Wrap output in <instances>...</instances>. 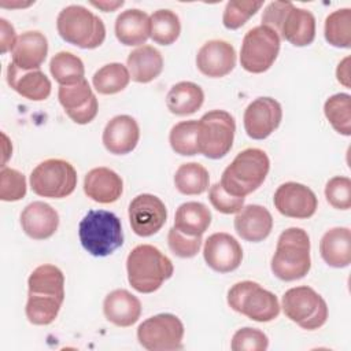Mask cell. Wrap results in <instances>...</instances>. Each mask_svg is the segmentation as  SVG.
I'll return each instance as SVG.
<instances>
[{"label": "cell", "instance_id": "6da1fadb", "mask_svg": "<svg viewBox=\"0 0 351 351\" xmlns=\"http://www.w3.org/2000/svg\"><path fill=\"white\" fill-rule=\"evenodd\" d=\"M26 317L33 325H49L55 321L64 300V276L55 265L36 267L27 278Z\"/></svg>", "mask_w": 351, "mask_h": 351}, {"label": "cell", "instance_id": "7a4b0ae2", "mask_svg": "<svg viewBox=\"0 0 351 351\" xmlns=\"http://www.w3.org/2000/svg\"><path fill=\"white\" fill-rule=\"evenodd\" d=\"M262 25L295 47L310 45L315 38V18L311 11L291 1H271L262 14Z\"/></svg>", "mask_w": 351, "mask_h": 351}, {"label": "cell", "instance_id": "3957f363", "mask_svg": "<svg viewBox=\"0 0 351 351\" xmlns=\"http://www.w3.org/2000/svg\"><path fill=\"white\" fill-rule=\"evenodd\" d=\"M128 281L140 293H152L173 276L171 261L151 244L134 247L126 259Z\"/></svg>", "mask_w": 351, "mask_h": 351}, {"label": "cell", "instance_id": "277c9868", "mask_svg": "<svg viewBox=\"0 0 351 351\" xmlns=\"http://www.w3.org/2000/svg\"><path fill=\"white\" fill-rule=\"evenodd\" d=\"M273 274L282 281L303 278L311 267L310 237L302 228L285 229L278 240L270 263Z\"/></svg>", "mask_w": 351, "mask_h": 351}, {"label": "cell", "instance_id": "5b68a950", "mask_svg": "<svg viewBox=\"0 0 351 351\" xmlns=\"http://www.w3.org/2000/svg\"><path fill=\"white\" fill-rule=\"evenodd\" d=\"M269 170L270 160L263 149L245 148L223 170L219 182L232 196L245 197L263 184Z\"/></svg>", "mask_w": 351, "mask_h": 351}, {"label": "cell", "instance_id": "8992f818", "mask_svg": "<svg viewBox=\"0 0 351 351\" xmlns=\"http://www.w3.org/2000/svg\"><path fill=\"white\" fill-rule=\"evenodd\" d=\"M81 245L93 256H108L123 244L121 219L107 210H90L78 225Z\"/></svg>", "mask_w": 351, "mask_h": 351}, {"label": "cell", "instance_id": "52a82bcc", "mask_svg": "<svg viewBox=\"0 0 351 351\" xmlns=\"http://www.w3.org/2000/svg\"><path fill=\"white\" fill-rule=\"evenodd\" d=\"M59 36L69 44L82 49H93L103 44L106 26L103 21L84 5L64 7L56 18Z\"/></svg>", "mask_w": 351, "mask_h": 351}, {"label": "cell", "instance_id": "ba28073f", "mask_svg": "<svg viewBox=\"0 0 351 351\" xmlns=\"http://www.w3.org/2000/svg\"><path fill=\"white\" fill-rule=\"evenodd\" d=\"M228 304L232 310L256 322L273 321L278 317L281 307L273 292L250 280L236 282L228 291Z\"/></svg>", "mask_w": 351, "mask_h": 351}, {"label": "cell", "instance_id": "9c48e42d", "mask_svg": "<svg viewBox=\"0 0 351 351\" xmlns=\"http://www.w3.org/2000/svg\"><path fill=\"white\" fill-rule=\"evenodd\" d=\"M236 122L225 110L206 112L197 125V151L208 159L223 158L233 145Z\"/></svg>", "mask_w": 351, "mask_h": 351}, {"label": "cell", "instance_id": "30bf717a", "mask_svg": "<svg viewBox=\"0 0 351 351\" xmlns=\"http://www.w3.org/2000/svg\"><path fill=\"white\" fill-rule=\"evenodd\" d=\"M281 307L292 322L307 330L321 328L328 319V304L325 299L307 285L285 291Z\"/></svg>", "mask_w": 351, "mask_h": 351}, {"label": "cell", "instance_id": "8fae6325", "mask_svg": "<svg viewBox=\"0 0 351 351\" xmlns=\"http://www.w3.org/2000/svg\"><path fill=\"white\" fill-rule=\"evenodd\" d=\"M77 171L63 159H47L37 165L30 174L32 191L43 197L62 199L74 192Z\"/></svg>", "mask_w": 351, "mask_h": 351}, {"label": "cell", "instance_id": "7c38bea8", "mask_svg": "<svg viewBox=\"0 0 351 351\" xmlns=\"http://www.w3.org/2000/svg\"><path fill=\"white\" fill-rule=\"evenodd\" d=\"M278 52V34L273 29L265 25H259L250 29L243 38L240 49V64L248 73L261 74L273 66Z\"/></svg>", "mask_w": 351, "mask_h": 351}, {"label": "cell", "instance_id": "4fadbf2b", "mask_svg": "<svg viewBox=\"0 0 351 351\" xmlns=\"http://www.w3.org/2000/svg\"><path fill=\"white\" fill-rule=\"evenodd\" d=\"M184 325L181 319L170 313L152 315L137 328V340L149 351H173L184 348Z\"/></svg>", "mask_w": 351, "mask_h": 351}, {"label": "cell", "instance_id": "5bb4252c", "mask_svg": "<svg viewBox=\"0 0 351 351\" xmlns=\"http://www.w3.org/2000/svg\"><path fill=\"white\" fill-rule=\"evenodd\" d=\"M167 219L165 203L155 195H137L129 204V222L132 230L140 237L158 233Z\"/></svg>", "mask_w": 351, "mask_h": 351}, {"label": "cell", "instance_id": "9a60e30c", "mask_svg": "<svg viewBox=\"0 0 351 351\" xmlns=\"http://www.w3.org/2000/svg\"><path fill=\"white\" fill-rule=\"evenodd\" d=\"M273 203L280 214L296 219L313 217L318 207L315 193L308 186L293 181L284 182L276 189Z\"/></svg>", "mask_w": 351, "mask_h": 351}, {"label": "cell", "instance_id": "2e32d148", "mask_svg": "<svg viewBox=\"0 0 351 351\" xmlns=\"http://www.w3.org/2000/svg\"><path fill=\"white\" fill-rule=\"evenodd\" d=\"M282 108L273 97H256L244 111V129L248 137L263 140L269 137L281 123Z\"/></svg>", "mask_w": 351, "mask_h": 351}, {"label": "cell", "instance_id": "e0dca14e", "mask_svg": "<svg viewBox=\"0 0 351 351\" xmlns=\"http://www.w3.org/2000/svg\"><path fill=\"white\" fill-rule=\"evenodd\" d=\"M58 99L67 117L78 125L89 123L97 115L99 103L85 78L73 85H60Z\"/></svg>", "mask_w": 351, "mask_h": 351}, {"label": "cell", "instance_id": "ac0fdd59", "mask_svg": "<svg viewBox=\"0 0 351 351\" xmlns=\"http://www.w3.org/2000/svg\"><path fill=\"white\" fill-rule=\"evenodd\" d=\"M203 256L207 266L214 271L229 273L241 265L243 248L232 234L218 232L206 239Z\"/></svg>", "mask_w": 351, "mask_h": 351}, {"label": "cell", "instance_id": "d6986e66", "mask_svg": "<svg viewBox=\"0 0 351 351\" xmlns=\"http://www.w3.org/2000/svg\"><path fill=\"white\" fill-rule=\"evenodd\" d=\"M196 66L206 77H225L236 66V51L225 40H210L197 51Z\"/></svg>", "mask_w": 351, "mask_h": 351}, {"label": "cell", "instance_id": "ffe728a7", "mask_svg": "<svg viewBox=\"0 0 351 351\" xmlns=\"http://www.w3.org/2000/svg\"><path fill=\"white\" fill-rule=\"evenodd\" d=\"M140 138L137 121L130 115H117L111 118L103 130V144L110 154L126 155L132 152Z\"/></svg>", "mask_w": 351, "mask_h": 351}, {"label": "cell", "instance_id": "44dd1931", "mask_svg": "<svg viewBox=\"0 0 351 351\" xmlns=\"http://www.w3.org/2000/svg\"><path fill=\"white\" fill-rule=\"evenodd\" d=\"M23 232L34 240L49 239L59 226L58 211L44 202H33L21 213Z\"/></svg>", "mask_w": 351, "mask_h": 351}, {"label": "cell", "instance_id": "7402d4cb", "mask_svg": "<svg viewBox=\"0 0 351 351\" xmlns=\"http://www.w3.org/2000/svg\"><path fill=\"white\" fill-rule=\"evenodd\" d=\"M273 229V217L270 211L259 204L243 207L234 217V230L245 241H263Z\"/></svg>", "mask_w": 351, "mask_h": 351}, {"label": "cell", "instance_id": "603a6c76", "mask_svg": "<svg viewBox=\"0 0 351 351\" xmlns=\"http://www.w3.org/2000/svg\"><path fill=\"white\" fill-rule=\"evenodd\" d=\"M7 82L18 95L33 101L45 100L51 95V81L41 70H22L12 62L7 67Z\"/></svg>", "mask_w": 351, "mask_h": 351}, {"label": "cell", "instance_id": "cb8c5ba5", "mask_svg": "<svg viewBox=\"0 0 351 351\" xmlns=\"http://www.w3.org/2000/svg\"><path fill=\"white\" fill-rule=\"evenodd\" d=\"M123 191V181L108 167H95L89 170L84 180V192L92 200L108 204L117 202Z\"/></svg>", "mask_w": 351, "mask_h": 351}, {"label": "cell", "instance_id": "d4e9b609", "mask_svg": "<svg viewBox=\"0 0 351 351\" xmlns=\"http://www.w3.org/2000/svg\"><path fill=\"white\" fill-rule=\"evenodd\" d=\"M47 53V37L38 30H29L18 36L11 51L12 63L22 70H40Z\"/></svg>", "mask_w": 351, "mask_h": 351}, {"label": "cell", "instance_id": "484cf974", "mask_svg": "<svg viewBox=\"0 0 351 351\" xmlns=\"http://www.w3.org/2000/svg\"><path fill=\"white\" fill-rule=\"evenodd\" d=\"M103 313L111 324L128 328L138 321L141 315V302L126 289H114L104 298Z\"/></svg>", "mask_w": 351, "mask_h": 351}, {"label": "cell", "instance_id": "4316f807", "mask_svg": "<svg viewBox=\"0 0 351 351\" xmlns=\"http://www.w3.org/2000/svg\"><path fill=\"white\" fill-rule=\"evenodd\" d=\"M114 29L121 44L143 45L149 37V15L138 8H129L117 16Z\"/></svg>", "mask_w": 351, "mask_h": 351}, {"label": "cell", "instance_id": "83f0119b", "mask_svg": "<svg viewBox=\"0 0 351 351\" xmlns=\"http://www.w3.org/2000/svg\"><path fill=\"white\" fill-rule=\"evenodd\" d=\"M319 252L326 265L347 267L351 263V230L348 228H332L319 241Z\"/></svg>", "mask_w": 351, "mask_h": 351}, {"label": "cell", "instance_id": "f1b7e54d", "mask_svg": "<svg viewBox=\"0 0 351 351\" xmlns=\"http://www.w3.org/2000/svg\"><path fill=\"white\" fill-rule=\"evenodd\" d=\"M130 78L138 84L154 81L163 70L162 53L152 45H141L133 49L126 60Z\"/></svg>", "mask_w": 351, "mask_h": 351}, {"label": "cell", "instance_id": "f546056e", "mask_svg": "<svg viewBox=\"0 0 351 351\" xmlns=\"http://www.w3.org/2000/svg\"><path fill=\"white\" fill-rule=\"evenodd\" d=\"M204 101L203 89L191 81L174 84L166 95V106L169 111L178 117L195 114Z\"/></svg>", "mask_w": 351, "mask_h": 351}, {"label": "cell", "instance_id": "4dcf8cb0", "mask_svg": "<svg viewBox=\"0 0 351 351\" xmlns=\"http://www.w3.org/2000/svg\"><path fill=\"white\" fill-rule=\"evenodd\" d=\"M211 223V211L200 202L182 203L174 215V228L186 236H202Z\"/></svg>", "mask_w": 351, "mask_h": 351}, {"label": "cell", "instance_id": "1f68e13d", "mask_svg": "<svg viewBox=\"0 0 351 351\" xmlns=\"http://www.w3.org/2000/svg\"><path fill=\"white\" fill-rule=\"evenodd\" d=\"M208 184V171L197 162L181 165L174 174V185L182 195H202L207 191Z\"/></svg>", "mask_w": 351, "mask_h": 351}, {"label": "cell", "instance_id": "d6a6232c", "mask_svg": "<svg viewBox=\"0 0 351 351\" xmlns=\"http://www.w3.org/2000/svg\"><path fill=\"white\" fill-rule=\"evenodd\" d=\"M181 33L178 15L171 10H156L149 16V37L160 45L173 44Z\"/></svg>", "mask_w": 351, "mask_h": 351}, {"label": "cell", "instance_id": "836d02e7", "mask_svg": "<svg viewBox=\"0 0 351 351\" xmlns=\"http://www.w3.org/2000/svg\"><path fill=\"white\" fill-rule=\"evenodd\" d=\"M49 71L60 85H73L84 80L85 67L82 60L67 51H60L49 62Z\"/></svg>", "mask_w": 351, "mask_h": 351}, {"label": "cell", "instance_id": "e575fe53", "mask_svg": "<svg viewBox=\"0 0 351 351\" xmlns=\"http://www.w3.org/2000/svg\"><path fill=\"white\" fill-rule=\"evenodd\" d=\"M130 81V73L122 63H108L100 67L92 78L95 89L100 95H115L123 90Z\"/></svg>", "mask_w": 351, "mask_h": 351}, {"label": "cell", "instance_id": "d590c367", "mask_svg": "<svg viewBox=\"0 0 351 351\" xmlns=\"http://www.w3.org/2000/svg\"><path fill=\"white\" fill-rule=\"evenodd\" d=\"M325 40L337 48L351 47V10L340 8L330 12L324 26Z\"/></svg>", "mask_w": 351, "mask_h": 351}, {"label": "cell", "instance_id": "8d00e7d4", "mask_svg": "<svg viewBox=\"0 0 351 351\" xmlns=\"http://www.w3.org/2000/svg\"><path fill=\"white\" fill-rule=\"evenodd\" d=\"M324 114L337 133L351 134V96L348 93H336L326 99Z\"/></svg>", "mask_w": 351, "mask_h": 351}, {"label": "cell", "instance_id": "74e56055", "mask_svg": "<svg viewBox=\"0 0 351 351\" xmlns=\"http://www.w3.org/2000/svg\"><path fill=\"white\" fill-rule=\"evenodd\" d=\"M197 125L199 121H182L176 123L169 134L173 151L182 156H193L197 151Z\"/></svg>", "mask_w": 351, "mask_h": 351}, {"label": "cell", "instance_id": "f35d334b", "mask_svg": "<svg viewBox=\"0 0 351 351\" xmlns=\"http://www.w3.org/2000/svg\"><path fill=\"white\" fill-rule=\"evenodd\" d=\"M262 5V1H228L222 15V23L226 29L236 30L241 27L251 16H254L261 10Z\"/></svg>", "mask_w": 351, "mask_h": 351}, {"label": "cell", "instance_id": "ab89813d", "mask_svg": "<svg viewBox=\"0 0 351 351\" xmlns=\"http://www.w3.org/2000/svg\"><path fill=\"white\" fill-rule=\"evenodd\" d=\"M26 195L25 176L11 167H1L0 171V199L3 202H18Z\"/></svg>", "mask_w": 351, "mask_h": 351}, {"label": "cell", "instance_id": "60d3db41", "mask_svg": "<svg viewBox=\"0 0 351 351\" xmlns=\"http://www.w3.org/2000/svg\"><path fill=\"white\" fill-rule=\"evenodd\" d=\"M326 202L337 210L351 207V180L344 176L332 177L325 185Z\"/></svg>", "mask_w": 351, "mask_h": 351}, {"label": "cell", "instance_id": "b9f144b4", "mask_svg": "<svg viewBox=\"0 0 351 351\" xmlns=\"http://www.w3.org/2000/svg\"><path fill=\"white\" fill-rule=\"evenodd\" d=\"M269 347L267 336L256 328H241L239 329L230 343L233 351H265Z\"/></svg>", "mask_w": 351, "mask_h": 351}, {"label": "cell", "instance_id": "7bdbcfd3", "mask_svg": "<svg viewBox=\"0 0 351 351\" xmlns=\"http://www.w3.org/2000/svg\"><path fill=\"white\" fill-rule=\"evenodd\" d=\"M202 236H186L174 226L169 229L167 244L170 251L178 258H193L202 247Z\"/></svg>", "mask_w": 351, "mask_h": 351}, {"label": "cell", "instance_id": "ee69618b", "mask_svg": "<svg viewBox=\"0 0 351 351\" xmlns=\"http://www.w3.org/2000/svg\"><path fill=\"white\" fill-rule=\"evenodd\" d=\"M208 199H210L211 206L217 211H219L222 214H236L244 207L245 197L232 196L222 188L221 182H215L214 185L210 186Z\"/></svg>", "mask_w": 351, "mask_h": 351}, {"label": "cell", "instance_id": "f6af8a7d", "mask_svg": "<svg viewBox=\"0 0 351 351\" xmlns=\"http://www.w3.org/2000/svg\"><path fill=\"white\" fill-rule=\"evenodd\" d=\"M0 45H1V53H5L8 51H12L15 43H16V33L11 23H8L7 19H0Z\"/></svg>", "mask_w": 351, "mask_h": 351}, {"label": "cell", "instance_id": "bcb514c9", "mask_svg": "<svg viewBox=\"0 0 351 351\" xmlns=\"http://www.w3.org/2000/svg\"><path fill=\"white\" fill-rule=\"evenodd\" d=\"M336 77L340 84H343L346 88H350V56L344 58L336 70Z\"/></svg>", "mask_w": 351, "mask_h": 351}, {"label": "cell", "instance_id": "7dc6e473", "mask_svg": "<svg viewBox=\"0 0 351 351\" xmlns=\"http://www.w3.org/2000/svg\"><path fill=\"white\" fill-rule=\"evenodd\" d=\"M90 4L104 12H111V11H115L117 8L122 7L123 1L122 0H119V1H90Z\"/></svg>", "mask_w": 351, "mask_h": 351}]
</instances>
